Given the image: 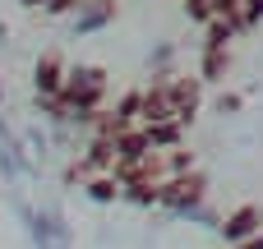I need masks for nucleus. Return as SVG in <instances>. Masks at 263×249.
Listing matches in <instances>:
<instances>
[{
    "instance_id": "f8f14e48",
    "label": "nucleus",
    "mask_w": 263,
    "mask_h": 249,
    "mask_svg": "<svg viewBox=\"0 0 263 249\" xmlns=\"http://www.w3.org/2000/svg\"><path fill=\"white\" fill-rule=\"evenodd\" d=\"M259 18H263V0H245V5H240V23L250 28V23H259Z\"/></svg>"
},
{
    "instance_id": "ddd939ff",
    "label": "nucleus",
    "mask_w": 263,
    "mask_h": 249,
    "mask_svg": "<svg viewBox=\"0 0 263 249\" xmlns=\"http://www.w3.org/2000/svg\"><path fill=\"white\" fill-rule=\"evenodd\" d=\"M236 249H263V231H259V236H250V240H240Z\"/></svg>"
},
{
    "instance_id": "f257e3e1",
    "label": "nucleus",
    "mask_w": 263,
    "mask_h": 249,
    "mask_svg": "<svg viewBox=\"0 0 263 249\" xmlns=\"http://www.w3.org/2000/svg\"><path fill=\"white\" fill-rule=\"evenodd\" d=\"M106 69L97 65H74L65 74V88H60V102H65V120H74L79 111H102L106 102Z\"/></svg>"
},
{
    "instance_id": "0eeeda50",
    "label": "nucleus",
    "mask_w": 263,
    "mask_h": 249,
    "mask_svg": "<svg viewBox=\"0 0 263 249\" xmlns=\"http://www.w3.org/2000/svg\"><path fill=\"white\" fill-rule=\"evenodd\" d=\"M111 18H116V0H83V9H79L74 28H79V32H92V28L111 23Z\"/></svg>"
},
{
    "instance_id": "7ed1b4c3",
    "label": "nucleus",
    "mask_w": 263,
    "mask_h": 249,
    "mask_svg": "<svg viewBox=\"0 0 263 249\" xmlns=\"http://www.w3.org/2000/svg\"><path fill=\"white\" fill-rule=\"evenodd\" d=\"M199 102H203V79L199 74H171V111L176 120H194L199 116Z\"/></svg>"
},
{
    "instance_id": "20e7f679",
    "label": "nucleus",
    "mask_w": 263,
    "mask_h": 249,
    "mask_svg": "<svg viewBox=\"0 0 263 249\" xmlns=\"http://www.w3.org/2000/svg\"><path fill=\"white\" fill-rule=\"evenodd\" d=\"M217 231H222V240H227V245H240V240L259 236V231H263V208H254V203H245V208L227 213Z\"/></svg>"
},
{
    "instance_id": "6e6552de",
    "label": "nucleus",
    "mask_w": 263,
    "mask_h": 249,
    "mask_svg": "<svg viewBox=\"0 0 263 249\" xmlns=\"http://www.w3.org/2000/svg\"><path fill=\"white\" fill-rule=\"evenodd\" d=\"M143 129L153 134V148H176V143H185V129L190 125L171 116V120H157V125H143Z\"/></svg>"
},
{
    "instance_id": "1a4fd4ad",
    "label": "nucleus",
    "mask_w": 263,
    "mask_h": 249,
    "mask_svg": "<svg viewBox=\"0 0 263 249\" xmlns=\"http://www.w3.org/2000/svg\"><path fill=\"white\" fill-rule=\"evenodd\" d=\"M227 46H203V60H199V79L203 83H217L222 74H227Z\"/></svg>"
},
{
    "instance_id": "9b49d317",
    "label": "nucleus",
    "mask_w": 263,
    "mask_h": 249,
    "mask_svg": "<svg viewBox=\"0 0 263 249\" xmlns=\"http://www.w3.org/2000/svg\"><path fill=\"white\" fill-rule=\"evenodd\" d=\"M231 32H236V23H231V18H213V23H208V42H203V46H227V42H231Z\"/></svg>"
},
{
    "instance_id": "f03ea898",
    "label": "nucleus",
    "mask_w": 263,
    "mask_h": 249,
    "mask_svg": "<svg viewBox=\"0 0 263 249\" xmlns=\"http://www.w3.org/2000/svg\"><path fill=\"white\" fill-rule=\"evenodd\" d=\"M203 199H208V176H203V171H180V176L162 180V208H171V213H180V217L199 213Z\"/></svg>"
},
{
    "instance_id": "39448f33",
    "label": "nucleus",
    "mask_w": 263,
    "mask_h": 249,
    "mask_svg": "<svg viewBox=\"0 0 263 249\" xmlns=\"http://www.w3.org/2000/svg\"><path fill=\"white\" fill-rule=\"evenodd\" d=\"M65 74H69V65H65L55 51H46V55L32 65V88H37V97H60Z\"/></svg>"
},
{
    "instance_id": "9d476101",
    "label": "nucleus",
    "mask_w": 263,
    "mask_h": 249,
    "mask_svg": "<svg viewBox=\"0 0 263 249\" xmlns=\"http://www.w3.org/2000/svg\"><path fill=\"white\" fill-rule=\"evenodd\" d=\"M185 18H190V23H203V28H208V23L217 18V9H213V0H185Z\"/></svg>"
},
{
    "instance_id": "423d86ee",
    "label": "nucleus",
    "mask_w": 263,
    "mask_h": 249,
    "mask_svg": "<svg viewBox=\"0 0 263 249\" xmlns=\"http://www.w3.org/2000/svg\"><path fill=\"white\" fill-rule=\"evenodd\" d=\"M83 189H88L92 203H120V199H125V180H120L116 171H97V176H88Z\"/></svg>"
},
{
    "instance_id": "4468645a",
    "label": "nucleus",
    "mask_w": 263,
    "mask_h": 249,
    "mask_svg": "<svg viewBox=\"0 0 263 249\" xmlns=\"http://www.w3.org/2000/svg\"><path fill=\"white\" fill-rule=\"evenodd\" d=\"M18 5H23V9H46L51 0H18Z\"/></svg>"
}]
</instances>
